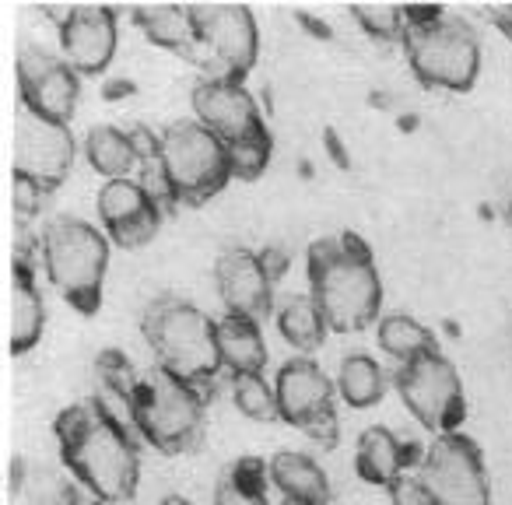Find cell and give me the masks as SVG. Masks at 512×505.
<instances>
[{"label":"cell","instance_id":"6da1fadb","mask_svg":"<svg viewBox=\"0 0 512 505\" xmlns=\"http://www.w3.org/2000/svg\"><path fill=\"white\" fill-rule=\"evenodd\" d=\"M57 442L64 467L92 491L99 502L120 505L137 491V446L130 428L102 400L74 404L57 414Z\"/></svg>","mask_w":512,"mask_h":505},{"label":"cell","instance_id":"7a4b0ae2","mask_svg":"<svg viewBox=\"0 0 512 505\" xmlns=\"http://www.w3.org/2000/svg\"><path fill=\"white\" fill-rule=\"evenodd\" d=\"M309 295L334 334L372 327L383 306V278L362 235L344 232L316 239L306 257Z\"/></svg>","mask_w":512,"mask_h":505},{"label":"cell","instance_id":"3957f363","mask_svg":"<svg viewBox=\"0 0 512 505\" xmlns=\"http://www.w3.org/2000/svg\"><path fill=\"white\" fill-rule=\"evenodd\" d=\"M404 53L414 78L428 88L467 92L481 71V43L470 22L442 8H404Z\"/></svg>","mask_w":512,"mask_h":505},{"label":"cell","instance_id":"277c9868","mask_svg":"<svg viewBox=\"0 0 512 505\" xmlns=\"http://www.w3.org/2000/svg\"><path fill=\"white\" fill-rule=\"evenodd\" d=\"M39 257L50 285L78 309L81 316H95L102 306V281L109 267V235H102L92 221L57 214L46 221L39 235Z\"/></svg>","mask_w":512,"mask_h":505},{"label":"cell","instance_id":"5b68a950","mask_svg":"<svg viewBox=\"0 0 512 505\" xmlns=\"http://www.w3.org/2000/svg\"><path fill=\"white\" fill-rule=\"evenodd\" d=\"M144 341L151 344L155 365L165 372L200 386L211 383L221 372V351H218V323L207 313H200L193 302L162 295L144 309Z\"/></svg>","mask_w":512,"mask_h":505},{"label":"cell","instance_id":"8992f818","mask_svg":"<svg viewBox=\"0 0 512 505\" xmlns=\"http://www.w3.org/2000/svg\"><path fill=\"white\" fill-rule=\"evenodd\" d=\"M130 418L141 439L151 442L158 453H190L204 435V397L193 383L155 365L137 376L130 393Z\"/></svg>","mask_w":512,"mask_h":505},{"label":"cell","instance_id":"52a82bcc","mask_svg":"<svg viewBox=\"0 0 512 505\" xmlns=\"http://www.w3.org/2000/svg\"><path fill=\"white\" fill-rule=\"evenodd\" d=\"M158 137H162V144H158V165H162L165 186H169V200L204 204L214 193L225 190V183L232 179L228 151L204 123L197 120L169 123Z\"/></svg>","mask_w":512,"mask_h":505},{"label":"cell","instance_id":"ba28073f","mask_svg":"<svg viewBox=\"0 0 512 505\" xmlns=\"http://www.w3.org/2000/svg\"><path fill=\"white\" fill-rule=\"evenodd\" d=\"M74 165V137L67 123L46 120L22 106L15 120V190L18 207L43 204L46 193H53Z\"/></svg>","mask_w":512,"mask_h":505},{"label":"cell","instance_id":"9c48e42d","mask_svg":"<svg viewBox=\"0 0 512 505\" xmlns=\"http://www.w3.org/2000/svg\"><path fill=\"white\" fill-rule=\"evenodd\" d=\"M393 386H397L407 411L428 432H460L463 418H467V397H463L460 372L453 369L446 355L428 351V355L404 362L393 376Z\"/></svg>","mask_w":512,"mask_h":505},{"label":"cell","instance_id":"30bf717a","mask_svg":"<svg viewBox=\"0 0 512 505\" xmlns=\"http://www.w3.org/2000/svg\"><path fill=\"white\" fill-rule=\"evenodd\" d=\"M197 29V64H214L218 78L242 81L256 64L260 32L246 4H190Z\"/></svg>","mask_w":512,"mask_h":505},{"label":"cell","instance_id":"8fae6325","mask_svg":"<svg viewBox=\"0 0 512 505\" xmlns=\"http://www.w3.org/2000/svg\"><path fill=\"white\" fill-rule=\"evenodd\" d=\"M418 477L439 505H491V484L477 442L463 432L435 435Z\"/></svg>","mask_w":512,"mask_h":505},{"label":"cell","instance_id":"7c38bea8","mask_svg":"<svg viewBox=\"0 0 512 505\" xmlns=\"http://www.w3.org/2000/svg\"><path fill=\"white\" fill-rule=\"evenodd\" d=\"M18 95L25 109L46 120L67 123L78 106L81 74L43 46H25L18 53Z\"/></svg>","mask_w":512,"mask_h":505},{"label":"cell","instance_id":"4fadbf2b","mask_svg":"<svg viewBox=\"0 0 512 505\" xmlns=\"http://www.w3.org/2000/svg\"><path fill=\"white\" fill-rule=\"evenodd\" d=\"M193 113H197V123H204L221 144L246 141V137L267 130L260 106L246 92V85L235 78H218V74H207V78L197 81Z\"/></svg>","mask_w":512,"mask_h":505},{"label":"cell","instance_id":"5bb4252c","mask_svg":"<svg viewBox=\"0 0 512 505\" xmlns=\"http://www.w3.org/2000/svg\"><path fill=\"white\" fill-rule=\"evenodd\" d=\"M99 221L116 246L137 249L155 239L162 225V204L144 190L141 179H106L99 190Z\"/></svg>","mask_w":512,"mask_h":505},{"label":"cell","instance_id":"9a60e30c","mask_svg":"<svg viewBox=\"0 0 512 505\" xmlns=\"http://www.w3.org/2000/svg\"><path fill=\"white\" fill-rule=\"evenodd\" d=\"M214 281H218V295L228 313L249 316L256 323L271 313L274 281L267 278L264 264H260V253H253V249H242V246L225 249L218 257V264H214Z\"/></svg>","mask_w":512,"mask_h":505},{"label":"cell","instance_id":"2e32d148","mask_svg":"<svg viewBox=\"0 0 512 505\" xmlns=\"http://www.w3.org/2000/svg\"><path fill=\"white\" fill-rule=\"evenodd\" d=\"M64 60L78 74H102L116 53V11L99 4H78L71 22L60 29Z\"/></svg>","mask_w":512,"mask_h":505},{"label":"cell","instance_id":"e0dca14e","mask_svg":"<svg viewBox=\"0 0 512 505\" xmlns=\"http://www.w3.org/2000/svg\"><path fill=\"white\" fill-rule=\"evenodd\" d=\"M274 393H278L281 421L295 428L313 421L316 414L334 411V383L323 376V369L313 358H288L278 369Z\"/></svg>","mask_w":512,"mask_h":505},{"label":"cell","instance_id":"ac0fdd59","mask_svg":"<svg viewBox=\"0 0 512 505\" xmlns=\"http://www.w3.org/2000/svg\"><path fill=\"white\" fill-rule=\"evenodd\" d=\"M11 355H25L39 344L46 327V309H43V295L36 285V264H32L29 249L18 246L15 264H11Z\"/></svg>","mask_w":512,"mask_h":505},{"label":"cell","instance_id":"d6986e66","mask_svg":"<svg viewBox=\"0 0 512 505\" xmlns=\"http://www.w3.org/2000/svg\"><path fill=\"white\" fill-rule=\"evenodd\" d=\"M411 460H414L411 446H404V442H400L390 428L372 425V428H365V432L358 435L355 470H358V477H362V481L390 488V484L404 474Z\"/></svg>","mask_w":512,"mask_h":505},{"label":"cell","instance_id":"ffe728a7","mask_svg":"<svg viewBox=\"0 0 512 505\" xmlns=\"http://www.w3.org/2000/svg\"><path fill=\"white\" fill-rule=\"evenodd\" d=\"M218 351H221V369L232 376L242 372H264L267 365V344L260 334V323L249 316L225 313L218 320Z\"/></svg>","mask_w":512,"mask_h":505},{"label":"cell","instance_id":"44dd1931","mask_svg":"<svg viewBox=\"0 0 512 505\" xmlns=\"http://www.w3.org/2000/svg\"><path fill=\"white\" fill-rule=\"evenodd\" d=\"M271 481L274 488L285 498H306L313 505L330 502V481L327 470L306 453H292V449H281L271 460Z\"/></svg>","mask_w":512,"mask_h":505},{"label":"cell","instance_id":"7402d4cb","mask_svg":"<svg viewBox=\"0 0 512 505\" xmlns=\"http://www.w3.org/2000/svg\"><path fill=\"white\" fill-rule=\"evenodd\" d=\"M134 22L151 43L165 46L172 53H183V57L197 60V29H193L190 8H179V4H158V8H137Z\"/></svg>","mask_w":512,"mask_h":505},{"label":"cell","instance_id":"603a6c76","mask_svg":"<svg viewBox=\"0 0 512 505\" xmlns=\"http://www.w3.org/2000/svg\"><path fill=\"white\" fill-rule=\"evenodd\" d=\"M85 155L92 169L106 179H127L134 165H141L127 130L116 127H92L85 137Z\"/></svg>","mask_w":512,"mask_h":505},{"label":"cell","instance_id":"cb8c5ba5","mask_svg":"<svg viewBox=\"0 0 512 505\" xmlns=\"http://www.w3.org/2000/svg\"><path fill=\"white\" fill-rule=\"evenodd\" d=\"M337 393L348 407H376L386 393V372L376 358L348 355L337 369Z\"/></svg>","mask_w":512,"mask_h":505},{"label":"cell","instance_id":"d4e9b609","mask_svg":"<svg viewBox=\"0 0 512 505\" xmlns=\"http://www.w3.org/2000/svg\"><path fill=\"white\" fill-rule=\"evenodd\" d=\"M278 330L292 348L313 351L327 337V320H323L320 306L313 302V295H292L278 306Z\"/></svg>","mask_w":512,"mask_h":505},{"label":"cell","instance_id":"484cf974","mask_svg":"<svg viewBox=\"0 0 512 505\" xmlns=\"http://www.w3.org/2000/svg\"><path fill=\"white\" fill-rule=\"evenodd\" d=\"M379 344H383L386 355H393L400 365L411 362V358L428 355V351H439L435 348L432 330H425L407 313H390L379 320Z\"/></svg>","mask_w":512,"mask_h":505},{"label":"cell","instance_id":"4316f807","mask_svg":"<svg viewBox=\"0 0 512 505\" xmlns=\"http://www.w3.org/2000/svg\"><path fill=\"white\" fill-rule=\"evenodd\" d=\"M232 400H235V407L253 421H278L281 418L278 393H274V386L264 379V372H242V376H232Z\"/></svg>","mask_w":512,"mask_h":505},{"label":"cell","instance_id":"83f0119b","mask_svg":"<svg viewBox=\"0 0 512 505\" xmlns=\"http://www.w3.org/2000/svg\"><path fill=\"white\" fill-rule=\"evenodd\" d=\"M225 151H228V165H232L235 179H256L267 169V162H271L274 137H271V130H260V134L246 137V141L225 144Z\"/></svg>","mask_w":512,"mask_h":505},{"label":"cell","instance_id":"f1b7e54d","mask_svg":"<svg viewBox=\"0 0 512 505\" xmlns=\"http://www.w3.org/2000/svg\"><path fill=\"white\" fill-rule=\"evenodd\" d=\"M351 15H355V22L362 25L369 36L376 39H400L404 43V32H407V15L404 8H365V4H358V8H351Z\"/></svg>","mask_w":512,"mask_h":505},{"label":"cell","instance_id":"f546056e","mask_svg":"<svg viewBox=\"0 0 512 505\" xmlns=\"http://www.w3.org/2000/svg\"><path fill=\"white\" fill-rule=\"evenodd\" d=\"M386 491H390V502L393 505H439L432 498V491L425 488V481H421V477L400 474Z\"/></svg>","mask_w":512,"mask_h":505},{"label":"cell","instance_id":"4dcf8cb0","mask_svg":"<svg viewBox=\"0 0 512 505\" xmlns=\"http://www.w3.org/2000/svg\"><path fill=\"white\" fill-rule=\"evenodd\" d=\"M214 505H267V495H253V491H246L232 477V470H225L221 481H218V491H214Z\"/></svg>","mask_w":512,"mask_h":505},{"label":"cell","instance_id":"1f68e13d","mask_svg":"<svg viewBox=\"0 0 512 505\" xmlns=\"http://www.w3.org/2000/svg\"><path fill=\"white\" fill-rule=\"evenodd\" d=\"M302 432H306L313 442H320L323 449L337 446V414H334V411L316 414L313 421H306V425H302Z\"/></svg>","mask_w":512,"mask_h":505},{"label":"cell","instance_id":"d6a6232c","mask_svg":"<svg viewBox=\"0 0 512 505\" xmlns=\"http://www.w3.org/2000/svg\"><path fill=\"white\" fill-rule=\"evenodd\" d=\"M260 264H264L267 278L281 281V278H285V271H288V264H292V257H288L281 246H267V249H260Z\"/></svg>","mask_w":512,"mask_h":505},{"label":"cell","instance_id":"836d02e7","mask_svg":"<svg viewBox=\"0 0 512 505\" xmlns=\"http://www.w3.org/2000/svg\"><path fill=\"white\" fill-rule=\"evenodd\" d=\"M491 22H495L498 29L512 39V8H495V11H491Z\"/></svg>","mask_w":512,"mask_h":505},{"label":"cell","instance_id":"e575fe53","mask_svg":"<svg viewBox=\"0 0 512 505\" xmlns=\"http://www.w3.org/2000/svg\"><path fill=\"white\" fill-rule=\"evenodd\" d=\"M158 505H193L190 498H183V495H169V498H162Z\"/></svg>","mask_w":512,"mask_h":505},{"label":"cell","instance_id":"d590c367","mask_svg":"<svg viewBox=\"0 0 512 505\" xmlns=\"http://www.w3.org/2000/svg\"><path fill=\"white\" fill-rule=\"evenodd\" d=\"M281 505H313V502H306V498H281Z\"/></svg>","mask_w":512,"mask_h":505}]
</instances>
